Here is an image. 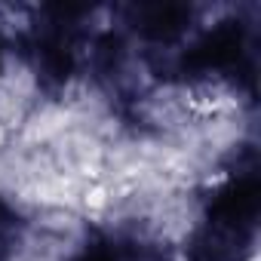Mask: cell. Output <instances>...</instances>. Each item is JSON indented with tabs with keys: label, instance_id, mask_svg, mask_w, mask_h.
<instances>
[{
	"label": "cell",
	"instance_id": "7a4b0ae2",
	"mask_svg": "<svg viewBox=\"0 0 261 261\" xmlns=\"http://www.w3.org/2000/svg\"><path fill=\"white\" fill-rule=\"evenodd\" d=\"M46 95L37 65L25 53H0V139H13Z\"/></svg>",
	"mask_w": 261,
	"mask_h": 261
},
{
	"label": "cell",
	"instance_id": "6da1fadb",
	"mask_svg": "<svg viewBox=\"0 0 261 261\" xmlns=\"http://www.w3.org/2000/svg\"><path fill=\"white\" fill-rule=\"evenodd\" d=\"M92 237V224L86 215L74 209H46L25 215L7 243V249L25 252L40 261H77Z\"/></svg>",
	"mask_w": 261,
	"mask_h": 261
},
{
	"label": "cell",
	"instance_id": "3957f363",
	"mask_svg": "<svg viewBox=\"0 0 261 261\" xmlns=\"http://www.w3.org/2000/svg\"><path fill=\"white\" fill-rule=\"evenodd\" d=\"M136 117L139 129L154 136H181L185 129L200 117V108L194 101L188 80H154L139 89L136 95Z\"/></svg>",
	"mask_w": 261,
	"mask_h": 261
}]
</instances>
